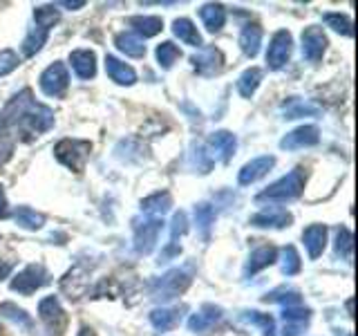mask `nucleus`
Wrapping results in <instances>:
<instances>
[{
	"mask_svg": "<svg viewBox=\"0 0 358 336\" xmlns=\"http://www.w3.org/2000/svg\"><path fill=\"white\" fill-rule=\"evenodd\" d=\"M305 184H307V173H305V168L298 166L289 175L280 177L278 182L264 188L255 200L271 202V204H287V202H294L296 197H300V193L305 190Z\"/></svg>",
	"mask_w": 358,
	"mask_h": 336,
	"instance_id": "f03ea898",
	"label": "nucleus"
},
{
	"mask_svg": "<svg viewBox=\"0 0 358 336\" xmlns=\"http://www.w3.org/2000/svg\"><path fill=\"white\" fill-rule=\"evenodd\" d=\"M48 34L50 31H45V29H41V27H36L34 25L29 31H27V36L22 38V45H20V50H22V54L27 56H34V54H38L41 50H43V45L48 43Z\"/></svg>",
	"mask_w": 358,
	"mask_h": 336,
	"instance_id": "c9c22d12",
	"label": "nucleus"
},
{
	"mask_svg": "<svg viewBox=\"0 0 358 336\" xmlns=\"http://www.w3.org/2000/svg\"><path fill=\"white\" fill-rule=\"evenodd\" d=\"M324 22H327V27L343 34V36H347V38L354 36V22L345 14H324Z\"/></svg>",
	"mask_w": 358,
	"mask_h": 336,
	"instance_id": "37998d69",
	"label": "nucleus"
},
{
	"mask_svg": "<svg viewBox=\"0 0 358 336\" xmlns=\"http://www.w3.org/2000/svg\"><path fill=\"white\" fill-rule=\"evenodd\" d=\"M38 85L45 97H54V99L65 97L67 85H70V72H67L65 63L56 61L50 67H45V72L38 78Z\"/></svg>",
	"mask_w": 358,
	"mask_h": 336,
	"instance_id": "6e6552de",
	"label": "nucleus"
},
{
	"mask_svg": "<svg viewBox=\"0 0 358 336\" xmlns=\"http://www.w3.org/2000/svg\"><path fill=\"white\" fill-rule=\"evenodd\" d=\"M50 274L45 272L43 265H27L22 272H18L14 278H11V291H18L22 296H31L34 291H38L43 285H48Z\"/></svg>",
	"mask_w": 358,
	"mask_h": 336,
	"instance_id": "1a4fd4ad",
	"label": "nucleus"
},
{
	"mask_svg": "<svg viewBox=\"0 0 358 336\" xmlns=\"http://www.w3.org/2000/svg\"><path fill=\"white\" fill-rule=\"evenodd\" d=\"M193 216H195V224H197V229L201 233V238L208 240L210 227L215 224V209H213L208 202H199V204H195Z\"/></svg>",
	"mask_w": 358,
	"mask_h": 336,
	"instance_id": "72a5a7b5",
	"label": "nucleus"
},
{
	"mask_svg": "<svg viewBox=\"0 0 358 336\" xmlns=\"http://www.w3.org/2000/svg\"><path fill=\"white\" fill-rule=\"evenodd\" d=\"M0 316L7 318V321H11L14 325H18V328L27 330V332L34 330V321H31V316H29V314H27L25 309H22V307L14 305V302H3V305H0Z\"/></svg>",
	"mask_w": 358,
	"mask_h": 336,
	"instance_id": "473e14b6",
	"label": "nucleus"
},
{
	"mask_svg": "<svg viewBox=\"0 0 358 336\" xmlns=\"http://www.w3.org/2000/svg\"><path fill=\"white\" fill-rule=\"evenodd\" d=\"M188 231V218L184 211H177L173 216V222H171V240L164 246V251L159 253V265L162 262H171L173 258H177L182 253V244H179V238L186 235Z\"/></svg>",
	"mask_w": 358,
	"mask_h": 336,
	"instance_id": "4468645a",
	"label": "nucleus"
},
{
	"mask_svg": "<svg viewBox=\"0 0 358 336\" xmlns=\"http://www.w3.org/2000/svg\"><path fill=\"white\" fill-rule=\"evenodd\" d=\"M90 150H92V144H90L87 139H61L54 146L56 160L74 173H81L85 168Z\"/></svg>",
	"mask_w": 358,
	"mask_h": 336,
	"instance_id": "39448f33",
	"label": "nucleus"
},
{
	"mask_svg": "<svg viewBox=\"0 0 358 336\" xmlns=\"http://www.w3.org/2000/svg\"><path fill=\"white\" fill-rule=\"evenodd\" d=\"M199 18L210 34H215L227 25V9L220 3H206L199 7Z\"/></svg>",
	"mask_w": 358,
	"mask_h": 336,
	"instance_id": "393cba45",
	"label": "nucleus"
},
{
	"mask_svg": "<svg viewBox=\"0 0 358 336\" xmlns=\"http://www.w3.org/2000/svg\"><path fill=\"white\" fill-rule=\"evenodd\" d=\"M59 7H67V9H81L85 7V0H74V3H70V0H63V3H59Z\"/></svg>",
	"mask_w": 358,
	"mask_h": 336,
	"instance_id": "09e8293b",
	"label": "nucleus"
},
{
	"mask_svg": "<svg viewBox=\"0 0 358 336\" xmlns=\"http://www.w3.org/2000/svg\"><path fill=\"white\" fill-rule=\"evenodd\" d=\"M222 318H224V309L206 302V305L199 307V312H195L193 316L188 318V330L195 332V334H206L215 328Z\"/></svg>",
	"mask_w": 358,
	"mask_h": 336,
	"instance_id": "2eb2a0df",
	"label": "nucleus"
},
{
	"mask_svg": "<svg viewBox=\"0 0 358 336\" xmlns=\"http://www.w3.org/2000/svg\"><path fill=\"white\" fill-rule=\"evenodd\" d=\"M70 65L81 81H90L96 74V54L92 50H74L70 54Z\"/></svg>",
	"mask_w": 358,
	"mask_h": 336,
	"instance_id": "412c9836",
	"label": "nucleus"
},
{
	"mask_svg": "<svg viewBox=\"0 0 358 336\" xmlns=\"http://www.w3.org/2000/svg\"><path fill=\"white\" fill-rule=\"evenodd\" d=\"M204 148L213 162L220 160L222 164H229L233 160L235 150H238V137L229 130H217L208 137V144Z\"/></svg>",
	"mask_w": 358,
	"mask_h": 336,
	"instance_id": "9b49d317",
	"label": "nucleus"
},
{
	"mask_svg": "<svg viewBox=\"0 0 358 336\" xmlns=\"http://www.w3.org/2000/svg\"><path fill=\"white\" fill-rule=\"evenodd\" d=\"M280 110H282L285 119H298V117H305V115H318V112H320L316 106H311V104H307V101H302L298 97L287 99Z\"/></svg>",
	"mask_w": 358,
	"mask_h": 336,
	"instance_id": "f704fd0d",
	"label": "nucleus"
},
{
	"mask_svg": "<svg viewBox=\"0 0 358 336\" xmlns=\"http://www.w3.org/2000/svg\"><path fill=\"white\" fill-rule=\"evenodd\" d=\"M190 283H193V272H190V267H177L155 280L150 285V296L159 302H168L177 296H182L190 287Z\"/></svg>",
	"mask_w": 358,
	"mask_h": 336,
	"instance_id": "20e7f679",
	"label": "nucleus"
},
{
	"mask_svg": "<svg viewBox=\"0 0 358 336\" xmlns=\"http://www.w3.org/2000/svg\"><path fill=\"white\" fill-rule=\"evenodd\" d=\"M266 302H280V305L285 307H294V305H302V296L300 291L296 289H278V291H271V294L264 296Z\"/></svg>",
	"mask_w": 358,
	"mask_h": 336,
	"instance_id": "79ce46f5",
	"label": "nucleus"
},
{
	"mask_svg": "<svg viewBox=\"0 0 358 336\" xmlns=\"http://www.w3.org/2000/svg\"><path fill=\"white\" fill-rule=\"evenodd\" d=\"M18 65H20V59H18V54L14 50H3V52H0V76L14 72Z\"/></svg>",
	"mask_w": 358,
	"mask_h": 336,
	"instance_id": "a18cd8bd",
	"label": "nucleus"
},
{
	"mask_svg": "<svg viewBox=\"0 0 358 336\" xmlns=\"http://www.w3.org/2000/svg\"><path fill=\"white\" fill-rule=\"evenodd\" d=\"M242 318L251 325H257V328L262 330L264 336H275V321L268 316V314H262V312H255V309H249L242 314Z\"/></svg>",
	"mask_w": 358,
	"mask_h": 336,
	"instance_id": "ea45409f",
	"label": "nucleus"
},
{
	"mask_svg": "<svg viewBox=\"0 0 358 336\" xmlns=\"http://www.w3.org/2000/svg\"><path fill=\"white\" fill-rule=\"evenodd\" d=\"M115 45L119 52H123L126 56H132V59H141V56H145L143 41L139 36H134L132 31H119L115 36Z\"/></svg>",
	"mask_w": 358,
	"mask_h": 336,
	"instance_id": "c756f323",
	"label": "nucleus"
},
{
	"mask_svg": "<svg viewBox=\"0 0 358 336\" xmlns=\"http://www.w3.org/2000/svg\"><path fill=\"white\" fill-rule=\"evenodd\" d=\"M291 222H294V216H291L287 209L268 206V209H262L260 213H255V216L251 218V227H257V229H285V227H291Z\"/></svg>",
	"mask_w": 358,
	"mask_h": 336,
	"instance_id": "dca6fc26",
	"label": "nucleus"
},
{
	"mask_svg": "<svg viewBox=\"0 0 358 336\" xmlns=\"http://www.w3.org/2000/svg\"><path fill=\"white\" fill-rule=\"evenodd\" d=\"M11 269H14V265H11L9 260H3V258H0V280H5L11 274Z\"/></svg>",
	"mask_w": 358,
	"mask_h": 336,
	"instance_id": "de8ad7c7",
	"label": "nucleus"
},
{
	"mask_svg": "<svg viewBox=\"0 0 358 336\" xmlns=\"http://www.w3.org/2000/svg\"><path fill=\"white\" fill-rule=\"evenodd\" d=\"M128 25L132 27L130 31L134 36H139L143 41V38L157 36V34L164 29V20L159 16H132L128 20Z\"/></svg>",
	"mask_w": 358,
	"mask_h": 336,
	"instance_id": "a878e982",
	"label": "nucleus"
},
{
	"mask_svg": "<svg viewBox=\"0 0 358 336\" xmlns=\"http://www.w3.org/2000/svg\"><path fill=\"white\" fill-rule=\"evenodd\" d=\"M320 141V130L318 126H300L296 130H291L289 134H285L282 139H280V148L282 150H300V148H311V146H316Z\"/></svg>",
	"mask_w": 358,
	"mask_h": 336,
	"instance_id": "ddd939ff",
	"label": "nucleus"
},
{
	"mask_svg": "<svg viewBox=\"0 0 358 336\" xmlns=\"http://www.w3.org/2000/svg\"><path fill=\"white\" fill-rule=\"evenodd\" d=\"M336 253H338L343 260L352 262V258H354V233L347 227H341L338 231H336Z\"/></svg>",
	"mask_w": 358,
	"mask_h": 336,
	"instance_id": "58836bf2",
	"label": "nucleus"
},
{
	"mask_svg": "<svg viewBox=\"0 0 358 336\" xmlns=\"http://www.w3.org/2000/svg\"><path fill=\"white\" fill-rule=\"evenodd\" d=\"M155 56H157V63H159L164 70H171V67L175 65V61L182 56V52H179V48L175 43L171 41H164L157 45V50H155Z\"/></svg>",
	"mask_w": 358,
	"mask_h": 336,
	"instance_id": "4c0bfd02",
	"label": "nucleus"
},
{
	"mask_svg": "<svg viewBox=\"0 0 358 336\" xmlns=\"http://www.w3.org/2000/svg\"><path fill=\"white\" fill-rule=\"evenodd\" d=\"M264 78V72L260 70V67H249V70H244L238 78V92L240 97L244 99H251L255 94V90L260 88Z\"/></svg>",
	"mask_w": 358,
	"mask_h": 336,
	"instance_id": "7c9ffc66",
	"label": "nucleus"
},
{
	"mask_svg": "<svg viewBox=\"0 0 358 336\" xmlns=\"http://www.w3.org/2000/svg\"><path fill=\"white\" fill-rule=\"evenodd\" d=\"M311 318V309L302 307V305H294V307H285L282 309V336H300L307 330Z\"/></svg>",
	"mask_w": 358,
	"mask_h": 336,
	"instance_id": "a211bd4d",
	"label": "nucleus"
},
{
	"mask_svg": "<svg viewBox=\"0 0 358 336\" xmlns=\"http://www.w3.org/2000/svg\"><path fill=\"white\" fill-rule=\"evenodd\" d=\"M7 195H5V186L0 184V220L7 218Z\"/></svg>",
	"mask_w": 358,
	"mask_h": 336,
	"instance_id": "49530a36",
	"label": "nucleus"
},
{
	"mask_svg": "<svg viewBox=\"0 0 358 336\" xmlns=\"http://www.w3.org/2000/svg\"><path fill=\"white\" fill-rule=\"evenodd\" d=\"M171 206H173V195L168 190H157V193L141 200V213L148 218H162L171 211Z\"/></svg>",
	"mask_w": 358,
	"mask_h": 336,
	"instance_id": "b1692460",
	"label": "nucleus"
},
{
	"mask_svg": "<svg viewBox=\"0 0 358 336\" xmlns=\"http://www.w3.org/2000/svg\"><path fill=\"white\" fill-rule=\"evenodd\" d=\"M302 267V260H300V253L296 251V246H285L282 249V274L285 276H296Z\"/></svg>",
	"mask_w": 358,
	"mask_h": 336,
	"instance_id": "c03bdc74",
	"label": "nucleus"
},
{
	"mask_svg": "<svg viewBox=\"0 0 358 336\" xmlns=\"http://www.w3.org/2000/svg\"><path fill=\"white\" fill-rule=\"evenodd\" d=\"M29 99H31V90L29 88L20 90L18 94H14L7 101V106L0 112V168H3L11 160V155H14L16 141H18V117H20L22 106H25Z\"/></svg>",
	"mask_w": 358,
	"mask_h": 336,
	"instance_id": "f257e3e1",
	"label": "nucleus"
},
{
	"mask_svg": "<svg viewBox=\"0 0 358 336\" xmlns=\"http://www.w3.org/2000/svg\"><path fill=\"white\" fill-rule=\"evenodd\" d=\"M291 50H294V38H291V34L287 29H278L271 36V41H268V50H266L268 70H280V67H285L291 56Z\"/></svg>",
	"mask_w": 358,
	"mask_h": 336,
	"instance_id": "9d476101",
	"label": "nucleus"
},
{
	"mask_svg": "<svg viewBox=\"0 0 358 336\" xmlns=\"http://www.w3.org/2000/svg\"><path fill=\"white\" fill-rule=\"evenodd\" d=\"M302 242H305V249L311 260H316L327 246V227L324 224H311L302 231Z\"/></svg>",
	"mask_w": 358,
	"mask_h": 336,
	"instance_id": "4be33fe9",
	"label": "nucleus"
},
{
	"mask_svg": "<svg viewBox=\"0 0 358 336\" xmlns=\"http://www.w3.org/2000/svg\"><path fill=\"white\" fill-rule=\"evenodd\" d=\"M14 222L18 224L20 229H27V231H38L43 229L45 224V216L38 211H34L29 206H18L14 211Z\"/></svg>",
	"mask_w": 358,
	"mask_h": 336,
	"instance_id": "2f4dec72",
	"label": "nucleus"
},
{
	"mask_svg": "<svg viewBox=\"0 0 358 336\" xmlns=\"http://www.w3.org/2000/svg\"><path fill=\"white\" fill-rule=\"evenodd\" d=\"M164 222L162 218H134L132 220V229H134V251L141 255H148L155 251L157 240H159Z\"/></svg>",
	"mask_w": 358,
	"mask_h": 336,
	"instance_id": "423d86ee",
	"label": "nucleus"
},
{
	"mask_svg": "<svg viewBox=\"0 0 358 336\" xmlns=\"http://www.w3.org/2000/svg\"><path fill=\"white\" fill-rule=\"evenodd\" d=\"M38 316L50 336H63L67 332V323H70V318H67V314L61 307V302L56 296H45L38 302Z\"/></svg>",
	"mask_w": 358,
	"mask_h": 336,
	"instance_id": "0eeeda50",
	"label": "nucleus"
},
{
	"mask_svg": "<svg viewBox=\"0 0 358 336\" xmlns=\"http://www.w3.org/2000/svg\"><path fill=\"white\" fill-rule=\"evenodd\" d=\"M190 63H193V67L201 76H213L222 70L224 56L217 48H201L199 54H195L193 59H190Z\"/></svg>",
	"mask_w": 358,
	"mask_h": 336,
	"instance_id": "aec40b11",
	"label": "nucleus"
},
{
	"mask_svg": "<svg viewBox=\"0 0 358 336\" xmlns=\"http://www.w3.org/2000/svg\"><path fill=\"white\" fill-rule=\"evenodd\" d=\"M106 72L112 81L119 83V85H134L137 83V72H134V67L119 61L117 56H110V54L106 56Z\"/></svg>",
	"mask_w": 358,
	"mask_h": 336,
	"instance_id": "5701e85b",
	"label": "nucleus"
},
{
	"mask_svg": "<svg viewBox=\"0 0 358 336\" xmlns=\"http://www.w3.org/2000/svg\"><path fill=\"white\" fill-rule=\"evenodd\" d=\"M173 34L182 43L190 45V48H199L201 50V45H204V41H201V34L195 27V22L188 20V18H175L173 20Z\"/></svg>",
	"mask_w": 358,
	"mask_h": 336,
	"instance_id": "c85d7f7f",
	"label": "nucleus"
},
{
	"mask_svg": "<svg viewBox=\"0 0 358 336\" xmlns=\"http://www.w3.org/2000/svg\"><path fill=\"white\" fill-rule=\"evenodd\" d=\"M188 166L197 173H208L213 168V160L208 157L204 146H193V150L188 155Z\"/></svg>",
	"mask_w": 358,
	"mask_h": 336,
	"instance_id": "a19ab883",
	"label": "nucleus"
},
{
	"mask_svg": "<svg viewBox=\"0 0 358 336\" xmlns=\"http://www.w3.org/2000/svg\"><path fill=\"white\" fill-rule=\"evenodd\" d=\"M275 260H278V249H275L273 244H262V246H257V249L251 251L249 260H246V265H244V278L260 274L262 269L271 267Z\"/></svg>",
	"mask_w": 358,
	"mask_h": 336,
	"instance_id": "6ab92c4d",
	"label": "nucleus"
},
{
	"mask_svg": "<svg viewBox=\"0 0 358 336\" xmlns=\"http://www.w3.org/2000/svg\"><path fill=\"white\" fill-rule=\"evenodd\" d=\"M273 166H275V157L273 155H262V157H255V160H251V162H246L240 168V173H238L240 186L255 184L257 179H262Z\"/></svg>",
	"mask_w": 358,
	"mask_h": 336,
	"instance_id": "f3484780",
	"label": "nucleus"
},
{
	"mask_svg": "<svg viewBox=\"0 0 358 336\" xmlns=\"http://www.w3.org/2000/svg\"><path fill=\"white\" fill-rule=\"evenodd\" d=\"M59 20H61V11L56 9V5H41L34 9V22H36V27L45 31H50Z\"/></svg>",
	"mask_w": 358,
	"mask_h": 336,
	"instance_id": "e433bc0d",
	"label": "nucleus"
},
{
	"mask_svg": "<svg viewBox=\"0 0 358 336\" xmlns=\"http://www.w3.org/2000/svg\"><path fill=\"white\" fill-rule=\"evenodd\" d=\"M327 45L329 41H327V34L322 31V27L309 25L302 31V56H305L309 63H318L324 56Z\"/></svg>",
	"mask_w": 358,
	"mask_h": 336,
	"instance_id": "f8f14e48",
	"label": "nucleus"
},
{
	"mask_svg": "<svg viewBox=\"0 0 358 336\" xmlns=\"http://www.w3.org/2000/svg\"><path fill=\"white\" fill-rule=\"evenodd\" d=\"M182 312L179 307H159V309H152L150 312V323L155 330L159 332H168L179 325V321H182Z\"/></svg>",
	"mask_w": 358,
	"mask_h": 336,
	"instance_id": "cd10ccee",
	"label": "nucleus"
},
{
	"mask_svg": "<svg viewBox=\"0 0 358 336\" xmlns=\"http://www.w3.org/2000/svg\"><path fill=\"white\" fill-rule=\"evenodd\" d=\"M54 128V112L45 104H38L36 99H29L20 110L18 117V134H25V139L38 137V134Z\"/></svg>",
	"mask_w": 358,
	"mask_h": 336,
	"instance_id": "7ed1b4c3",
	"label": "nucleus"
},
{
	"mask_svg": "<svg viewBox=\"0 0 358 336\" xmlns=\"http://www.w3.org/2000/svg\"><path fill=\"white\" fill-rule=\"evenodd\" d=\"M260 45H262V27L260 25H244L240 31V50L244 52V56L249 59H255L257 52H260Z\"/></svg>",
	"mask_w": 358,
	"mask_h": 336,
	"instance_id": "bb28decb",
	"label": "nucleus"
}]
</instances>
